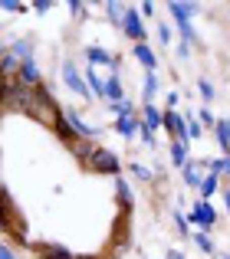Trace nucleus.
<instances>
[{"mask_svg":"<svg viewBox=\"0 0 230 259\" xmlns=\"http://www.w3.org/2000/svg\"><path fill=\"white\" fill-rule=\"evenodd\" d=\"M10 108L13 112H23L30 115V118H36L40 125L53 128V135L56 138H63L66 145H72L76 141V132L69 128V121H66V112L56 105V99H53L50 89L36 85V89H26V85H13L10 89Z\"/></svg>","mask_w":230,"mask_h":259,"instance_id":"f257e3e1","label":"nucleus"},{"mask_svg":"<svg viewBox=\"0 0 230 259\" xmlns=\"http://www.w3.org/2000/svg\"><path fill=\"white\" fill-rule=\"evenodd\" d=\"M0 230H7V233H13V240L26 243V220L20 217L17 203H13L10 190L0 184Z\"/></svg>","mask_w":230,"mask_h":259,"instance_id":"f03ea898","label":"nucleus"},{"mask_svg":"<svg viewBox=\"0 0 230 259\" xmlns=\"http://www.w3.org/2000/svg\"><path fill=\"white\" fill-rule=\"evenodd\" d=\"M89 171H96V174H109V177H119L122 171V164H119V158H115V151H109V148H92V154L83 161Z\"/></svg>","mask_w":230,"mask_h":259,"instance_id":"7ed1b4c3","label":"nucleus"},{"mask_svg":"<svg viewBox=\"0 0 230 259\" xmlns=\"http://www.w3.org/2000/svg\"><path fill=\"white\" fill-rule=\"evenodd\" d=\"M122 33L135 43H145V26H141V17L135 7H125V17H122Z\"/></svg>","mask_w":230,"mask_h":259,"instance_id":"20e7f679","label":"nucleus"},{"mask_svg":"<svg viewBox=\"0 0 230 259\" xmlns=\"http://www.w3.org/2000/svg\"><path fill=\"white\" fill-rule=\"evenodd\" d=\"M161 128H168V135H171L174 141H187V125L174 108H165V112H161Z\"/></svg>","mask_w":230,"mask_h":259,"instance_id":"39448f33","label":"nucleus"},{"mask_svg":"<svg viewBox=\"0 0 230 259\" xmlns=\"http://www.w3.org/2000/svg\"><path fill=\"white\" fill-rule=\"evenodd\" d=\"M33 253L40 259H79L76 253H69V249L59 246V243H33Z\"/></svg>","mask_w":230,"mask_h":259,"instance_id":"423d86ee","label":"nucleus"},{"mask_svg":"<svg viewBox=\"0 0 230 259\" xmlns=\"http://www.w3.org/2000/svg\"><path fill=\"white\" fill-rule=\"evenodd\" d=\"M214 220H217V213H214V207L207 200H198L191 207V223H194V227H204L207 230V227H214Z\"/></svg>","mask_w":230,"mask_h":259,"instance_id":"0eeeda50","label":"nucleus"},{"mask_svg":"<svg viewBox=\"0 0 230 259\" xmlns=\"http://www.w3.org/2000/svg\"><path fill=\"white\" fill-rule=\"evenodd\" d=\"M63 79H66V85H69L72 92H76V95H83V99L89 102V85L83 82V76L76 72V66H72V63H66V66H63Z\"/></svg>","mask_w":230,"mask_h":259,"instance_id":"6e6552de","label":"nucleus"},{"mask_svg":"<svg viewBox=\"0 0 230 259\" xmlns=\"http://www.w3.org/2000/svg\"><path fill=\"white\" fill-rule=\"evenodd\" d=\"M20 85H26V89L43 85V79H40V69H36V59H26V63H20Z\"/></svg>","mask_w":230,"mask_h":259,"instance_id":"1a4fd4ad","label":"nucleus"},{"mask_svg":"<svg viewBox=\"0 0 230 259\" xmlns=\"http://www.w3.org/2000/svg\"><path fill=\"white\" fill-rule=\"evenodd\" d=\"M141 125H145L151 135H155V128H161V112L151 105V102H145V105H141Z\"/></svg>","mask_w":230,"mask_h":259,"instance_id":"9d476101","label":"nucleus"},{"mask_svg":"<svg viewBox=\"0 0 230 259\" xmlns=\"http://www.w3.org/2000/svg\"><path fill=\"white\" fill-rule=\"evenodd\" d=\"M135 59H138V63L141 66H145V69L148 72H155V66H158V56H155V53H151V46H145V43H138V46H135Z\"/></svg>","mask_w":230,"mask_h":259,"instance_id":"9b49d317","label":"nucleus"},{"mask_svg":"<svg viewBox=\"0 0 230 259\" xmlns=\"http://www.w3.org/2000/svg\"><path fill=\"white\" fill-rule=\"evenodd\" d=\"M141 128V118H135V115H125V118H115V132L125 135V138H132V135H138Z\"/></svg>","mask_w":230,"mask_h":259,"instance_id":"f8f14e48","label":"nucleus"},{"mask_svg":"<svg viewBox=\"0 0 230 259\" xmlns=\"http://www.w3.org/2000/svg\"><path fill=\"white\" fill-rule=\"evenodd\" d=\"M168 10H171V17L178 20V23H191V17L198 13V7L194 4H171Z\"/></svg>","mask_w":230,"mask_h":259,"instance_id":"ddd939ff","label":"nucleus"},{"mask_svg":"<svg viewBox=\"0 0 230 259\" xmlns=\"http://www.w3.org/2000/svg\"><path fill=\"white\" fill-rule=\"evenodd\" d=\"M86 59H89V63H102V66H119V59L115 56H109V53L105 50H99V46H89V50H86Z\"/></svg>","mask_w":230,"mask_h":259,"instance_id":"4468645a","label":"nucleus"},{"mask_svg":"<svg viewBox=\"0 0 230 259\" xmlns=\"http://www.w3.org/2000/svg\"><path fill=\"white\" fill-rule=\"evenodd\" d=\"M10 56L17 59V63L33 59V43H30V39H20V43H13V46H10Z\"/></svg>","mask_w":230,"mask_h":259,"instance_id":"2eb2a0df","label":"nucleus"},{"mask_svg":"<svg viewBox=\"0 0 230 259\" xmlns=\"http://www.w3.org/2000/svg\"><path fill=\"white\" fill-rule=\"evenodd\" d=\"M168 151H171V161L178 167L187 164V141H171V148H168Z\"/></svg>","mask_w":230,"mask_h":259,"instance_id":"dca6fc26","label":"nucleus"},{"mask_svg":"<svg viewBox=\"0 0 230 259\" xmlns=\"http://www.w3.org/2000/svg\"><path fill=\"white\" fill-rule=\"evenodd\" d=\"M217 141H220V151L230 154V118L217 121Z\"/></svg>","mask_w":230,"mask_h":259,"instance_id":"f3484780","label":"nucleus"},{"mask_svg":"<svg viewBox=\"0 0 230 259\" xmlns=\"http://www.w3.org/2000/svg\"><path fill=\"white\" fill-rule=\"evenodd\" d=\"M105 99H112V105L125 99V95H122V82H119V76H115V72L109 76V82H105Z\"/></svg>","mask_w":230,"mask_h":259,"instance_id":"a211bd4d","label":"nucleus"},{"mask_svg":"<svg viewBox=\"0 0 230 259\" xmlns=\"http://www.w3.org/2000/svg\"><path fill=\"white\" fill-rule=\"evenodd\" d=\"M184 184L187 187H201V184H204V174H201L198 164H191V161L184 164Z\"/></svg>","mask_w":230,"mask_h":259,"instance_id":"6ab92c4d","label":"nucleus"},{"mask_svg":"<svg viewBox=\"0 0 230 259\" xmlns=\"http://www.w3.org/2000/svg\"><path fill=\"white\" fill-rule=\"evenodd\" d=\"M115 190H119V200H122V210H132V190H128V184L122 181V177H115Z\"/></svg>","mask_w":230,"mask_h":259,"instance_id":"aec40b11","label":"nucleus"},{"mask_svg":"<svg viewBox=\"0 0 230 259\" xmlns=\"http://www.w3.org/2000/svg\"><path fill=\"white\" fill-rule=\"evenodd\" d=\"M86 85H89L92 92L99 95V99H105V82H102V79H99V76H96V72H92V69L86 72Z\"/></svg>","mask_w":230,"mask_h":259,"instance_id":"412c9836","label":"nucleus"},{"mask_svg":"<svg viewBox=\"0 0 230 259\" xmlns=\"http://www.w3.org/2000/svg\"><path fill=\"white\" fill-rule=\"evenodd\" d=\"M0 72H4V76H13V72H20V63L10 56V53H4V56H0Z\"/></svg>","mask_w":230,"mask_h":259,"instance_id":"4be33fe9","label":"nucleus"},{"mask_svg":"<svg viewBox=\"0 0 230 259\" xmlns=\"http://www.w3.org/2000/svg\"><path fill=\"white\" fill-rule=\"evenodd\" d=\"M105 13H109L112 26H122V17H125V7L122 4H105Z\"/></svg>","mask_w":230,"mask_h":259,"instance_id":"5701e85b","label":"nucleus"},{"mask_svg":"<svg viewBox=\"0 0 230 259\" xmlns=\"http://www.w3.org/2000/svg\"><path fill=\"white\" fill-rule=\"evenodd\" d=\"M217 184H220L217 174H204V184H201V194H204V200L214 194V190H217Z\"/></svg>","mask_w":230,"mask_h":259,"instance_id":"b1692460","label":"nucleus"},{"mask_svg":"<svg viewBox=\"0 0 230 259\" xmlns=\"http://www.w3.org/2000/svg\"><path fill=\"white\" fill-rule=\"evenodd\" d=\"M207 167H211V174H230V158H217V161H211V164H207Z\"/></svg>","mask_w":230,"mask_h":259,"instance_id":"393cba45","label":"nucleus"},{"mask_svg":"<svg viewBox=\"0 0 230 259\" xmlns=\"http://www.w3.org/2000/svg\"><path fill=\"white\" fill-rule=\"evenodd\" d=\"M155 92H158V79H155V72H145V99H151Z\"/></svg>","mask_w":230,"mask_h":259,"instance_id":"a878e982","label":"nucleus"},{"mask_svg":"<svg viewBox=\"0 0 230 259\" xmlns=\"http://www.w3.org/2000/svg\"><path fill=\"white\" fill-rule=\"evenodd\" d=\"M184 125H187V138H201V125H198V118H194V115H187Z\"/></svg>","mask_w":230,"mask_h":259,"instance_id":"bb28decb","label":"nucleus"},{"mask_svg":"<svg viewBox=\"0 0 230 259\" xmlns=\"http://www.w3.org/2000/svg\"><path fill=\"white\" fill-rule=\"evenodd\" d=\"M194 243H198L204 253H214V243H211V236H207V233H194Z\"/></svg>","mask_w":230,"mask_h":259,"instance_id":"cd10ccee","label":"nucleus"},{"mask_svg":"<svg viewBox=\"0 0 230 259\" xmlns=\"http://www.w3.org/2000/svg\"><path fill=\"white\" fill-rule=\"evenodd\" d=\"M112 112L119 115V118H125V115H132V105H128V102L122 99V102H115V105H112Z\"/></svg>","mask_w":230,"mask_h":259,"instance_id":"c85d7f7f","label":"nucleus"},{"mask_svg":"<svg viewBox=\"0 0 230 259\" xmlns=\"http://www.w3.org/2000/svg\"><path fill=\"white\" fill-rule=\"evenodd\" d=\"M0 7H4V10H10V13L26 10V4H20V0H0Z\"/></svg>","mask_w":230,"mask_h":259,"instance_id":"c756f323","label":"nucleus"},{"mask_svg":"<svg viewBox=\"0 0 230 259\" xmlns=\"http://www.w3.org/2000/svg\"><path fill=\"white\" fill-rule=\"evenodd\" d=\"M128 171H132L135 177H141V181H151V171H148V167H141V164H128Z\"/></svg>","mask_w":230,"mask_h":259,"instance_id":"7c9ffc66","label":"nucleus"},{"mask_svg":"<svg viewBox=\"0 0 230 259\" xmlns=\"http://www.w3.org/2000/svg\"><path fill=\"white\" fill-rule=\"evenodd\" d=\"M198 89H201V95H204V99H207V102H211V99H214V85H211V82H207V79H201V82H198Z\"/></svg>","mask_w":230,"mask_h":259,"instance_id":"2f4dec72","label":"nucleus"},{"mask_svg":"<svg viewBox=\"0 0 230 259\" xmlns=\"http://www.w3.org/2000/svg\"><path fill=\"white\" fill-rule=\"evenodd\" d=\"M158 39H161L165 46L171 43V26H168V23H161V26H158Z\"/></svg>","mask_w":230,"mask_h":259,"instance_id":"473e14b6","label":"nucleus"},{"mask_svg":"<svg viewBox=\"0 0 230 259\" xmlns=\"http://www.w3.org/2000/svg\"><path fill=\"white\" fill-rule=\"evenodd\" d=\"M198 121H207V125H217V121H214V115L207 112V108H201V112H198Z\"/></svg>","mask_w":230,"mask_h":259,"instance_id":"72a5a7b5","label":"nucleus"},{"mask_svg":"<svg viewBox=\"0 0 230 259\" xmlns=\"http://www.w3.org/2000/svg\"><path fill=\"white\" fill-rule=\"evenodd\" d=\"M174 223H178V230L184 236H191V230H187V223H184V217H181V213H174Z\"/></svg>","mask_w":230,"mask_h":259,"instance_id":"f704fd0d","label":"nucleus"},{"mask_svg":"<svg viewBox=\"0 0 230 259\" xmlns=\"http://www.w3.org/2000/svg\"><path fill=\"white\" fill-rule=\"evenodd\" d=\"M0 259H17V256H13L10 246H4V243H0Z\"/></svg>","mask_w":230,"mask_h":259,"instance_id":"c9c22d12","label":"nucleus"},{"mask_svg":"<svg viewBox=\"0 0 230 259\" xmlns=\"http://www.w3.org/2000/svg\"><path fill=\"white\" fill-rule=\"evenodd\" d=\"M69 10H72V17H83V10H86V7L76 0V4H69Z\"/></svg>","mask_w":230,"mask_h":259,"instance_id":"e433bc0d","label":"nucleus"},{"mask_svg":"<svg viewBox=\"0 0 230 259\" xmlns=\"http://www.w3.org/2000/svg\"><path fill=\"white\" fill-rule=\"evenodd\" d=\"M50 7H53L50 0H40V4H36V13H46V10H50Z\"/></svg>","mask_w":230,"mask_h":259,"instance_id":"4c0bfd02","label":"nucleus"},{"mask_svg":"<svg viewBox=\"0 0 230 259\" xmlns=\"http://www.w3.org/2000/svg\"><path fill=\"white\" fill-rule=\"evenodd\" d=\"M168 259H184V253H178V249H171V253H168Z\"/></svg>","mask_w":230,"mask_h":259,"instance_id":"58836bf2","label":"nucleus"},{"mask_svg":"<svg viewBox=\"0 0 230 259\" xmlns=\"http://www.w3.org/2000/svg\"><path fill=\"white\" fill-rule=\"evenodd\" d=\"M224 200H227V210H230V190H227V194H224Z\"/></svg>","mask_w":230,"mask_h":259,"instance_id":"ea45409f","label":"nucleus"},{"mask_svg":"<svg viewBox=\"0 0 230 259\" xmlns=\"http://www.w3.org/2000/svg\"><path fill=\"white\" fill-rule=\"evenodd\" d=\"M4 105H7V99H4V95H0V112H4Z\"/></svg>","mask_w":230,"mask_h":259,"instance_id":"a19ab883","label":"nucleus"},{"mask_svg":"<svg viewBox=\"0 0 230 259\" xmlns=\"http://www.w3.org/2000/svg\"><path fill=\"white\" fill-rule=\"evenodd\" d=\"M79 259H102V256H79Z\"/></svg>","mask_w":230,"mask_h":259,"instance_id":"79ce46f5","label":"nucleus"},{"mask_svg":"<svg viewBox=\"0 0 230 259\" xmlns=\"http://www.w3.org/2000/svg\"><path fill=\"white\" fill-rule=\"evenodd\" d=\"M217 259H230V256H227V253H220V256H217Z\"/></svg>","mask_w":230,"mask_h":259,"instance_id":"37998d69","label":"nucleus"},{"mask_svg":"<svg viewBox=\"0 0 230 259\" xmlns=\"http://www.w3.org/2000/svg\"><path fill=\"white\" fill-rule=\"evenodd\" d=\"M0 56H4V43H0Z\"/></svg>","mask_w":230,"mask_h":259,"instance_id":"c03bdc74","label":"nucleus"}]
</instances>
